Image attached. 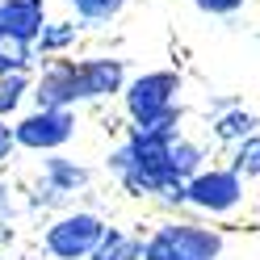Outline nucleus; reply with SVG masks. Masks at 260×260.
Here are the masks:
<instances>
[{"instance_id": "obj_2", "label": "nucleus", "mask_w": 260, "mask_h": 260, "mask_svg": "<svg viewBox=\"0 0 260 260\" xmlns=\"http://www.w3.org/2000/svg\"><path fill=\"white\" fill-rule=\"evenodd\" d=\"M226 235L198 218H164L143 239V260H222Z\"/></svg>"}, {"instance_id": "obj_5", "label": "nucleus", "mask_w": 260, "mask_h": 260, "mask_svg": "<svg viewBox=\"0 0 260 260\" xmlns=\"http://www.w3.org/2000/svg\"><path fill=\"white\" fill-rule=\"evenodd\" d=\"M243 176L231 168V164H218V168H202L198 176L185 181V193H189V210H198L206 218H226L243 206Z\"/></svg>"}, {"instance_id": "obj_7", "label": "nucleus", "mask_w": 260, "mask_h": 260, "mask_svg": "<svg viewBox=\"0 0 260 260\" xmlns=\"http://www.w3.org/2000/svg\"><path fill=\"white\" fill-rule=\"evenodd\" d=\"M46 25V0H0V34L38 42Z\"/></svg>"}, {"instance_id": "obj_10", "label": "nucleus", "mask_w": 260, "mask_h": 260, "mask_svg": "<svg viewBox=\"0 0 260 260\" xmlns=\"http://www.w3.org/2000/svg\"><path fill=\"white\" fill-rule=\"evenodd\" d=\"M206 168V147L202 143H193L185 135H176L168 143V172H172V181H189V176H198Z\"/></svg>"}, {"instance_id": "obj_17", "label": "nucleus", "mask_w": 260, "mask_h": 260, "mask_svg": "<svg viewBox=\"0 0 260 260\" xmlns=\"http://www.w3.org/2000/svg\"><path fill=\"white\" fill-rule=\"evenodd\" d=\"M193 5H198V13H206V17H235L248 0H193Z\"/></svg>"}, {"instance_id": "obj_12", "label": "nucleus", "mask_w": 260, "mask_h": 260, "mask_svg": "<svg viewBox=\"0 0 260 260\" xmlns=\"http://www.w3.org/2000/svg\"><path fill=\"white\" fill-rule=\"evenodd\" d=\"M76 38H80L76 21H46L38 42H34V51H38V59H59V55H68L76 46Z\"/></svg>"}, {"instance_id": "obj_13", "label": "nucleus", "mask_w": 260, "mask_h": 260, "mask_svg": "<svg viewBox=\"0 0 260 260\" xmlns=\"http://www.w3.org/2000/svg\"><path fill=\"white\" fill-rule=\"evenodd\" d=\"M38 59L34 51V42H21V38H9V34H0V76H9V72H29Z\"/></svg>"}, {"instance_id": "obj_19", "label": "nucleus", "mask_w": 260, "mask_h": 260, "mask_svg": "<svg viewBox=\"0 0 260 260\" xmlns=\"http://www.w3.org/2000/svg\"><path fill=\"white\" fill-rule=\"evenodd\" d=\"M13 214H17V206H13V189H9V185H0V231H9Z\"/></svg>"}, {"instance_id": "obj_1", "label": "nucleus", "mask_w": 260, "mask_h": 260, "mask_svg": "<svg viewBox=\"0 0 260 260\" xmlns=\"http://www.w3.org/2000/svg\"><path fill=\"white\" fill-rule=\"evenodd\" d=\"M126 88V59L118 55H92V59H46V68L34 80V105L76 109L88 101L122 96Z\"/></svg>"}, {"instance_id": "obj_18", "label": "nucleus", "mask_w": 260, "mask_h": 260, "mask_svg": "<svg viewBox=\"0 0 260 260\" xmlns=\"http://www.w3.org/2000/svg\"><path fill=\"white\" fill-rule=\"evenodd\" d=\"M17 151H21V143H17V126H13L9 118H0V164H9Z\"/></svg>"}, {"instance_id": "obj_4", "label": "nucleus", "mask_w": 260, "mask_h": 260, "mask_svg": "<svg viewBox=\"0 0 260 260\" xmlns=\"http://www.w3.org/2000/svg\"><path fill=\"white\" fill-rule=\"evenodd\" d=\"M105 235V218L92 210H63L42 231V252L51 260H88Z\"/></svg>"}, {"instance_id": "obj_3", "label": "nucleus", "mask_w": 260, "mask_h": 260, "mask_svg": "<svg viewBox=\"0 0 260 260\" xmlns=\"http://www.w3.org/2000/svg\"><path fill=\"white\" fill-rule=\"evenodd\" d=\"M181 88H185V80H181V72H172V68L143 72V76H135V80H126V88H122V105H126L130 126L155 122L159 113L176 109V105H181Z\"/></svg>"}, {"instance_id": "obj_14", "label": "nucleus", "mask_w": 260, "mask_h": 260, "mask_svg": "<svg viewBox=\"0 0 260 260\" xmlns=\"http://www.w3.org/2000/svg\"><path fill=\"white\" fill-rule=\"evenodd\" d=\"M25 96H34V80H29V72L0 76V118H13V113L21 109Z\"/></svg>"}, {"instance_id": "obj_9", "label": "nucleus", "mask_w": 260, "mask_h": 260, "mask_svg": "<svg viewBox=\"0 0 260 260\" xmlns=\"http://www.w3.org/2000/svg\"><path fill=\"white\" fill-rule=\"evenodd\" d=\"M256 126H260V118L252 109H243V105H235V109H222V113H214V122H210V135H214L218 143H235L239 139H248V135H256Z\"/></svg>"}, {"instance_id": "obj_8", "label": "nucleus", "mask_w": 260, "mask_h": 260, "mask_svg": "<svg viewBox=\"0 0 260 260\" xmlns=\"http://www.w3.org/2000/svg\"><path fill=\"white\" fill-rule=\"evenodd\" d=\"M42 185H51V189L72 198V193H84L92 185V172L80 164V159H68V155L51 151V155H42Z\"/></svg>"}, {"instance_id": "obj_11", "label": "nucleus", "mask_w": 260, "mask_h": 260, "mask_svg": "<svg viewBox=\"0 0 260 260\" xmlns=\"http://www.w3.org/2000/svg\"><path fill=\"white\" fill-rule=\"evenodd\" d=\"M88 260H143V235L122 231V226H105V235Z\"/></svg>"}, {"instance_id": "obj_6", "label": "nucleus", "mask_w": 260, "mask_h": 260, "mask_svg": "<svg viewBox=\"0 0 260 260\" xmlns=\"http://www.w3.org/2000/svg\"><path fill=\"white\" fill-rule=\"evenodd\" d=\"M17 143L21 151H38V155H51L63 151L68 143L76 139V109H55V105H34L29 113H21L17 122Z\"/></svg>"}, {"instance_id": "obj_15", "label": "nucleus", "mask_w": 260, "mask_h": 260, "mask_svg": "<svg viewBox=\"0 0 260 260\" xmlns=\"http://www.w3.org/2000/svg\"><path fill=\"white\" fill-rule=\"evenodd\" d=\"M126 9V0H72V13L80 25H109L118 21Z\"/></svg>"}, {"instance_id": "obj_16", "label": "nucleus", "mask_w": 260, "mask_h": 260, "mask_svg": "<svg viewBox=\"0 0 260 260\" xmlns=\"http://www.w3.org/2000/svg\"><path fill=\"white\" fill-rule=\"evenodd\" d=\"M231 168L243 176V181H256L260 176V135H248L231 147Z\"/></svg>"}]
</instances>
